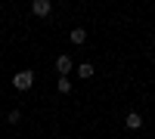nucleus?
I'll use <instances>...</instances> for the list:
<instances>
[{"mask_svg":"<svg viewBox=\"0 0 155 139\" xmlns=\"http://www.w3.org/2000/svg\"><path fill=\"white\" fill-rule=\"evenodd\" d=\"M6 121H9V124H16V121H22V111H19V108H12L9 115H6Z\"/></svg>","mask_w":155,"mask_h":139,"instance_id":"6e6552de","label":"nucleus"},{"mask_svg":"<svg viewBox=\"0 0 155 139\" xmlns=\"http://www.w3.org/2000/svg\"><path fill=\"white\" fill-rule=\"evenodd\" d=\"M74 71H78V77H84V81H87V77H93V65H90V62H81Z\"/></svg>","mask_w":155,"mask_h":139,"instance_id":"39448f33","label":"nucleus"},{"mask_svg":"<svg viewBox=\"0 0 155 139\" xmlns=\"http://www.w3.org/2000/svg\"><path fill=\"white\" fill-rule=\"evenodd\" d=\"M84 40H87V31L84 28H74L71 31V43H84Z\"/></svg>","mask_w":155,"mask_h":139,"instance_id":"0eeeda50","label":"nucleus"},{"mask_svg":"<svg viewBox=\"0 0 155 139\" xmlns=\"http://www.w3.org/2000/svg\"><path fill=\"white\" fill-rule=\"evenodd\" d=\"M56 71H59V77L71 74V71H74V62H71V56H65V53H62V56L56 59Z\"/></svg>","mask_w":155,"mask_h":139,"instance_id":"f03ea898","label":"nucleus"},{"mask_svg":"<svg viewBox=\"0 0 155 139\" xmlns=\"http://www.w3.org/2000/svg\"><path fill=\"white\" fill-rule=\"evenodd\" d=\"M31 12H34L37 19H44V16L53 12V3H50V0H34V3H31Z\"/></svg>","mask_w":155,"mask_h":139,"instance_id":"7ed1b4c3","label":"nucleus"},{"mask_svg":"<svg viewBox=\"0 0 155 139\" xmlns=\"http://www.w3.org/2000/svg\"><path fill=\"white\" fill-rule=\"evenodd\" d=\"M34 84V71H28V68H25V71H19V74H12V87H16V90H28V87Z\"/></svg>","mask_w":155,"mask_h":139,"instance_id":"f257e3e1","label":"nucleus"},{"mask_svg":"<svg viewBox=\"0 0 155 139\" xmlns=\"http://www.w3.org/2000/svg\"><path fill=\"white\" fill-rule=\"evenodd\" d=\"M56 90H59L62 96H68V93H71V81H68V77H59V81H56Z\"/></svg>","mask_w":155,"mask_h":139,"instance_id":"423d86ee","label":"nucleus"},{"mask_svg":"<svg viewBox=\"0 0 155 139\" xmlns=\"http://www.w3.org/2000/svg\"><path fill=\"white\" fill-rule=\"evenodd\" d=\"M124 127H127V130H140V127H143V118H140V111H130V115L124 118Z\"/></svg>","mask_w":155,"mask_h":139,"instance_id":"20e7f679","label":"nucleus"}]
</instances>
